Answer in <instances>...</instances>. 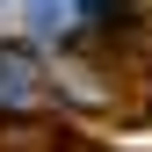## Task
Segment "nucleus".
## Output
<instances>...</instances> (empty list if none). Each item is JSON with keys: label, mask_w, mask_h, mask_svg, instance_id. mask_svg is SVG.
I'll use <instances>...</instances> for the list:
<instances>
[{"label": "nucleus", "mask_w": 152, "mask_h": 152, "mask_svg": "<svg viewBox=\"0 0 152 152\" xmlns=\"http://www.w3.org/2000/svg\"><path fill=\"white\" fill-rule=\"evenodd\" d=\"M36 51L29 44H0V116H22V109L36 102Z\"/></svg>", "instance_id": "f257e3e1"}]
</instances>
